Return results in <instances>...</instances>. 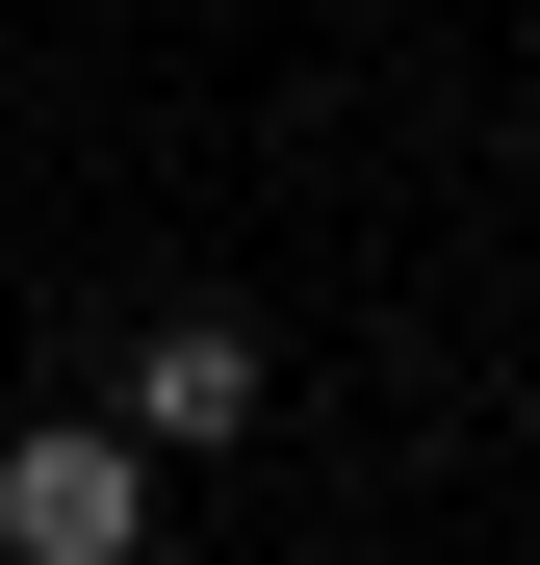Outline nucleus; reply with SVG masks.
Listing matches in <instances>:
<instances>
[{
    "instance_id": "nucleus-1",
    "label": "nucleus",
    "mask_w": 540,
    "mask_h": 565,
    "mask_svg": "<svg viewBox=\"0 0 540 565\" xmlns=\"http://www.w3.org/2000/svg\"><path fill=\"white\" fill-rule=\"evenodd\" d=\"M0 565H155V437L129 412H27L0 437Z\"/></svg>"
},
{
    "instance_id": "nucleus-2",
    "label": "nucleus",
    "mask_w": 540,
    "mask_h": 565,
    "mask_svg": "<svg viewBox=\"0 0 540 565\" xmlns=\"http://www.w3.org/2000/svg\"><path fill=\"white\" fill-rule=\"evenodd\" d=\"M257 412H284V334L257 309H129V437L155 462H232Z\"/></svg>"
}]
</instances>
